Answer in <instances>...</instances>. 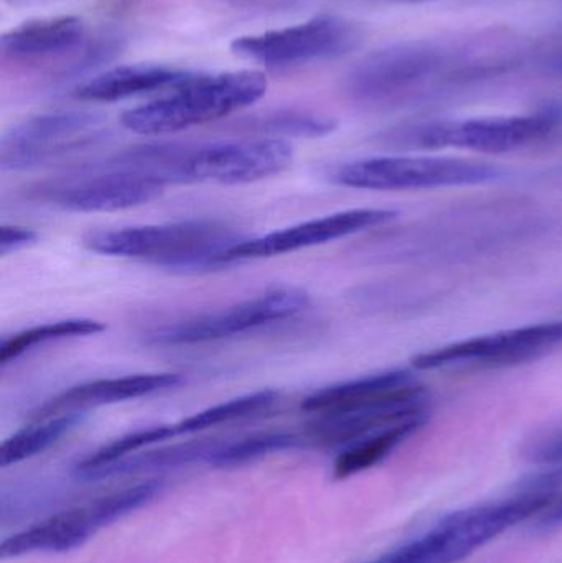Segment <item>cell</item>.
I'll list each match as a JSON object with an SVG mask.
<instances>
[{"label":"cell","mask_w":562,"mask_h":563,"mask_svg":"<svg viewBox=\"0 0 562 563\" xmlns=\"http://www.w3.org/2000/svg\"><path fill=\"white\" fill-rule=\"evenodd\" d=\"M104 330V323L91 318H66V320L49 321V323L19 331L12 336L3 338L0 343V366H7L43 344L71 340V338L95 336Z\"/></svg>","instance_id":"23"},{"label":"cell","mask_w":562,"mask_h":563,"mask_svg":"<svg viewBox=\"0 0 562 563\" xmlns=\"http://www.w3.org/2000/svg\"><path fill=\"white\" fill-rule=\"evenodd\" d=\"M266 91L267 79L260 71L200 73L165 98L129 109L121 122L135 134H170L227 118L260 101Z\"/></svg>","instance_id":"3"},{"label":"cell","mask_w":562,"mask_h":563,"mask_svg":"<svg viewBox=\"0 0 562 563\" xmlns=\"http://www.w3.org/2000/svg\"><path fill=\"white\" fill-rule=\"evenodd\" d=\"M36 240H38V233L32 228L3 224L0 228V254L9 256L23 247L32 246Z\"/></svg>","instance_id":"30"},{"label":"cell","mask_w":562,"mask_h":563,"mask_svg":"<svg viewBox=\"0 0 562 563\" xmlns=\"http://www.w3.org/2000/svg\"><path fill=\"white\" fill-rule=\"evenodd\" d=\"M297 443H299V439L294 433L287 432L254 433V435L243 437L233 442L223 440L208 463L218 468H230V466L244 465V463L263 459L271 453L293 449Z\"/></svg>","instance_id":"25"},{"label":"cell","mask_w":562,"mask_h":563,"mask_svg":"<svg viewBox=\"0 0 562 563\" xmlns=\"http://www.w3.org/2000/svg\"><path fill=\"white\" fill-rule=\"evenodd\" d=\"M389 2H398V3H425V2H432V0H389Z\"/></svg>","instance_id":"33"},{"label":"cell","mask_w":562,"mask_h":563,"mask_svg":"<svg viewBox=\"0 0 562 563\" xmlns=\"http://www.w3.org/2000/svg\"><path fill=\"white\" fill-rule=\"evenodd\" d=\"M106 134V118L92 111H53L33 115L0 139L3 172L33 170L95 147Z\"/></svg>","instance_id":"5"},{"label":"cell","mask_w":562,"mask_h":563,"mask_svg":"<svg viewBox=\"0 0 562 563\" xmlns=\"http://www.w3.org/2000/svg\"><path fill=\"white\" fill-rule=\"evenodd\" d=\"M185 383V377L177 373L129 374V376L108 377V379L89 380L63 390L58 396L46 400L33 412L32 420L48 419L62 413L86 412L95 407L109 404L141 399L175 389Z\"/></svg>","instance_id":"14"},{"label":"cell","mask_w":562,"mask_h":563,"mask_svg":"<svg viewBox=\"0 0 562 563\" xmlns=\"http://www.w3.org/2000/svg\"><path fill=\"white\" fill-rule=\"evenodd\" d=\"M339 122L320 112L299 111V109H279L251 115L238 122L236 129L256 137L280 139H320L333 134Z\"/></svg>","instance_id":"20"},{"label":"cell","mask_w":562,"mask_h":563,"mask_svg":"<svg viewBox=\"0 0 562 563\" xmlns=\"http://www.w3.org/2000/svg\"><path fill=\"white\" fill-rule=\"evenodd\" d=\"M98 529L89 505L69 509L7 538L0 544V558H22L35 552H69L85 544Z\"/></svg>","instance_id":"16"},{"label":"cell","mask_w":562,"mask_h":563,"mask_svg":"<svg viewBox=\"0 0 562 563\" xmlns=\"http://www.w3.org/2000/svg\"><path fill=\"white\" fill-rule=\"evenodd\" d=\"M200 71L165 65L115 66L79 85L73 96L79 101L115 102L157 91H175Z\"/></svg>","instance_id":"15"},{"label":"cell","mask_w":562,"mask_h":563,"mask_svg":"<svg viewBox=\"0 0 562 563\" xmlns=\"http://www.w3.org/2000/svg\"><path fill=\"white\" fill-rule=\"evenodd\" d=\"M524 456L528 462L554 465L562 463V426L540 433L525 445Z\"/></svg>","instance_id":"28"},{"label":"cell","mask_w":562,"mask_h":563,"mask_svg":"<svg viewBox=\"0 0 562 563\" xmlns=\"http://www.w3.org/2000/svg\"><path fill=\"white\" fill-rule=\"evenodd\" d=\"M560 486H562V468H557L528 476L518 486V493L520 495H550Z\"/></svg>","instance_id":"31"},{"label":"cell","mask_w":562,"mask_h":563,"mask_svg":"<svg viewBox=\"0 0 562 563\" xmlns=\"http://www.w3.org/2000/svg\"><path fill=\"white\" fill-rule=\"evenodd\" d=\"M310 305L309 295L297 288H277L213 313L190 318L152 331L154 346H194L228 340L267 324L297 317Z\"/></svg>","instance_id":"8"},{"label":"cell","mask_w":562,"mask_h":563,"mask_svg":"<svg viewBox=\"0 0 562 563\" xmlns=\"http://www.w3.org/2000/svg\"><path fill=\"white\" fill-rule=\"evenodd\" d=\"M243 240L214 221H180L151 227L89 231L82 246L109 257L141 260L165 269L201 273L227 267V253Z\"/></svg>","instance_id":"1"},{"label":"cell","mask_w":562,"mask_h":563,"mask_svg":"<svg viewBox=\"0 0 562 563\" xmlns=\"http://www.w3.org/2000/svg\"><path fill=\"white\" fill-rule=\"evenodd\" d=\"M557 495H518L517 498L469 509L448 516L438 528L432 529L439 542L442 563H458L477 551L487 542L504 534L518 522L543 512L553 506Z\"/></svg>","instance_id":"13"},{"label":"cell","mask_w":562,"mask_h":563,"mask_svg":"<svg viewBox=\"0 0 562 563\" xmlns=\"http://www.w3.org/2000/svg\"><path fill=\"white\" fill-rule=\"evenodd\" d=\"M161 489L158 482H145L141 485L131 486V488L122 489V492L112 493L104 498L96 499L91 503L92 516H95L98 528L111 525L118 519L124 518L129 512L142 508L147 505Z\"/></svg>","instance_id":"27"},{"label":"cell","mask_w":562,"mask_h":563,"mask_svg":"<svg viewBox=\"0 0 562 563\" xmlns=\"http://www.w3.org/2000/svg\"><path fill=\"white\" fill-rule=\"evenodd\" d=\"M174 437H178L175 423L134 430V432L125 433V435L106 443L101 449L82 459V462H79L78 466H76V473H78V476L85 475V473L92 472V470L111 465V463L118 462V460L134 455V453L141 452L145 446L165 442V440L174 439Z\"/></svg>","instance_id":"26"},{"label":"cell","mask_w":562,"mask_h":563,"mask_svg":"<svg viewBox=\"0 0 562 563\" xmlns=\"http://www.w3.org/2000/svg\"><path fill=\"white\" fill-rule=\"evenodd\" d=\"M165 187L151 175L106 162L86 174L43 185L35 195L73 213H111L151 203Z\"/></svg>","instance_id":"10"},{"label":"cell","mask_w":562,"mask_h":563,"mask_svg":"<svg viewBox=\"0 0 562 563\" xmlns=\"http://www.w3.org/2000/svg\"><path fill=\"white\" fill-rule=\"evenodd\" d=\"M85 412L62 413L32 420L30 426L5 440L0 446V466L16 465L45 452L82 422Z\"/></svg>","instance_id":"22"},{"label":"cell","mask_w":562,"mask_h":563,"mask_svg":"<svg viewBox=\"0 0 562 563\" xmlns=\"http://www.w3.org/2000/svg\"><path fill=\"white\" fill-rule=\"evenodd\" d=\"M362 42L363 30L359 23L323 13L286 29L240 36L231 43V52L247 62L286 68L342 58Z\"/></svg>","instance_id":"6"},{"label":"cell","mask_w":562,"mask_h":563,"mask_svg":"<svg viewBox=\"0 0 562 563\" xmlns=\"http://www.w3.org/2000/svg\"><path fill=\"white\" fill-rule=\"evenodd\" d=\"M279 397L277 390L271 389L246 394V396L217 404V406L208 407V409L180 420L175 423V430H177V435H188V433L205 432V430L227 426V423L238 422V420L251 419V417L273 410L279 402Z\"/></svg>","instance_id":"24"},{"label":"cell","mask_w":562,"mask_h":563,"mask_svg":"<svg viewBox=\"0 0 562 563\" xmlns=\"http://www.w3.org/2000/svg\"><path fill=\"white\" fill-rule=\"evenodd\" d=\"M398 217L388 208H355L294 224L257 238H243L227 253L228 266L250 260L284 256L309 247L322 246L373 228L385 227Z\"/></svg>","instance_id":"12"},{"label":"cell","mask_w":562,"mask_h":563,"mask_svg":"<svg viewBox=\"0 0 562 563\" xmlns=\"http://www.w3.org/2000/svg\"><path fill=\"white\" fill-rule=\"evenodd\" d=\"M326 177L353 190L408 191L492 184L504 177V170L465 158L385 155L342 162L330 167Z\"/></svg>","instance_id":"4"},{"label":"cell","mask_w":562,"mask_h":563,"mask_svg":"<svg viewBox=\"0 0 562 563\" xmlns=\"http://www.w3.org/2000/svg\"><path fill=\"white\" fill-rule=\"evenodd\" d=\"M293 161V145L280 139L253 137L217 142L200 147H188L184 178L185 184H253L283 174L290 167Z\"/></svg>","instance_id":"11"},{"label":"cell","mask_w":562,"mask_h":563,"mask_svg":"<svg viewBox=\"0 0 562 563\" xmlns=\"http://www.w3.org/2000/svg\"><path fill=\"white\" fill-rule=\"evenodd\" d=\"M428 422L429 417L406 420V422L396 423V426L379 430V432L372 433V435L345 446L337 456L333 476L337 479H345L378 465L389 453L395 452L401 443L411 439Z\"/></svg>","instance_id":"19"},{"label":"cell","mask_w":562,"mask_h":563,"mask_svg":"<svg viewBox=\"0 0 562 563\" xmlns=\"http://www.w3.org/2000/svg\"><path fill=\"white\" fill-rule=\"evenodd\" d=\"M431 532L418 541L409 542L398 551L389 552L373 563H439L438 545Z\"/></svg>","instance_id":"29"},{"label":"cell","mask_w":562,"mask_h":563,"mask_svg":"<svg viewBox=\"0 0 562 563\" xmlns=\"http://www.w3.org/2000/svg\"><path fill=\"white\" fill-rule=\"evenodd\" d=\"M562 129V108L550 106L535 114L465 121L416 122L396 125L375 135L383 147L398 151L465 148L482 154H507L553 137Z\"/></svg>","instance_id":"2"},{"label":"cell","mask_w":562,"mask_h":563,"mask_svg":"<svg viewBox=\"0 0 562 563\" xmlns=\"http://www.w3.org/2000/svg\"><path fill=\"white\" fill-rule=\"evenodd\" d=\"M223 442L218 440H194L181 445L164 446L151 452L134 453L118 460L111 465L101 466L85 473L81 478L101 479L108 476L125 475V473L148 472V470L170 468V466L190 465L197 462H210L211 455L217 452Z\"/></svg>","instance_id":"21"},{"label":"cell","mask_w":562,"mask_h":563,"mask_svg":"<svg viewBox=\"0 0 562 563\" xmlns=\"http://www.w3.org/2000/svg\"><path fill=\"white\" fill-rule=\"evenodd\" d=\"M547 69L551 75L562 78V52L554 53L547 62Z\"/></svg>","instance_id":"32"},{"label":"cell","mask_w":562,"mask_h":563,"mask_svg":"<svg viewBox=\"0 0 562 563\" xmlns=\"http://www.w3.org/2000/svg\"><path fill=\"white\" fill-rule=\"evenodd\" d=\"M562 346V320L527 324L444 344L412 357L419 371L504 367L528 363Z\"/></svg>","instance_id":"9"},{"label":"cell","mask_w":562,"mask_h":563,"mask_svg":"<svg viewBox=\"0 0 562 563\" xmlns=\"http://www.w3.org/2000/svg\"><path fill=\"white\" fill-rule=\"evenodd\" d=\"M85 32V23L75 15L35 20L3 33L0 53L3 58L15 62L48 58L81 45Z\"/></svg>","instance_id":"17"},{"label":"cell","mask_w":562,"mask_h":563,"mask_svg":"<svg viewBox=\"0 0 562 563\" xmlns=\"http://www.w3.org/2000/svg\"><path fill=\"white\" fill-rule=\"evenodd\" d=\"M416 383H419L418 377L406 369L368 374V376L356 377V379L332 384L316 390L304 399L302 410L320 416V413L355 409Z\"/></svg>","instance_id":"18"},{"label":"cell","mask_w":562,"mask_h":563,"mask_svg":"<svg viewBox=\"0 0 562 563\" xmlns=\"http://www.w3.org/2000/svg\"><path fill=\"white\" fill-rule=\"evenodd\" d=\"M448 62L444 48L431 42H409L370 53L345 76L346 96L360 106H388L421 88Z\"/></svg>","instance_id":"7"}]
</instances>
